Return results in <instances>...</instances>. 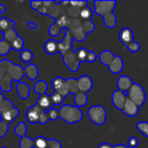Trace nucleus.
I'll return each instance as SVG.
<instances>
[{
  "label": "nucleus",
  "mask_w": 148,
  "mask_h": 148,
  "mask_svg": "<svg viewBox=\"0 0 148 148\" xmlns=\"http://www.w3.org/2000/svg\"><path fill=\"white\" fill-rule=\"evenodd\" d=\"M127 147L136 148L139 146V140L136 137H130L127 140Z\"/></svg>",
  "instance_id": "obj_45"
},
{
  "label": "nucleus",
  "mask_w": 148,
  "mask_h": 148,
  "mask_svg": "<svg viewBox=\"0 0 148 148\" xmlns=\"http://www.w3.org/2000/svg\"><path fill=\"white\" fill-rule=\"evenodd\" d=\"M9 130V124H7L3 121H0V138L6 135L7 132Z\"/></svg>",
  "instance_id": "obj_43"
},
{
  "label": "nucleus",
  "mask_w": 148,
  "mask_h": 148,
  "mask_svg": "<svg viewBox=\"0 0 148 148\" xmlns=\"http://www.w3.org/2000/svg\"><path fill=\"white\" fill-rule=\"evenodd\" d=\"M78 92H79V89H78L77 79L69 78V79H66L64 81L62 87L57 93H58L62 97L65 98L70 94H72L75 95Z\"/></svg>",
  "instance_id": "obj_7"
},
{
  "label": "nucleus",
  "mask_w": 148,
  "mask_h": 148,
  "mask_svg": "<svg viewBox=\"0 0 148 148\" xmlns=\"http://www.w3.org/2000/svg\"><path fill=\"white\" fill-rule=\"evenodd\" d=\"M26 132H27V127H26L25 123H24V122H19L14 129L15 134L21 138L26 136Z\"/></svg>",
  "instance_id": "obj_30"
},
{
  "label": "nucleus",
  "mask_w": 148,
  "mask_h": 148,
  "mask_svg": "<svg viewBox=\"0 0 148 148\" xmlns=\"http://www.w3.org/2000/svg\"><path fill=\"white\" fill-rule=\"evenodd\" d=\"M16 22L15 21H11L4 16L0 18V33L1 32H5L7 29H9L11 27H14Z\"/></svg>",
  "instance_id": "obj_26"
},
{
  "label": "nucleus",
  "mask_w": 148,
  "mask_h": 148,
  "mask_svg": "<svg viewBox=\"0 0 148 148\" xmlns=\"http://www.w3.org/2000/svg\"><path fill=\"white\" fill-rule=\"evenodd\" d=\"M133 84V80L127 75H121L117 80L118 90L122 92V93L125 91H128Z\"/></svg>",
  "instance_id": "obj_16"
},
{
  "label": "nucleus",
  "mask_w": 148,
  "mask_h": 148,
  "mask_svg": "<svg viewBox=\"0 0 148 148\" xmlns=\"http://www.w3.org/2000/svg\"><path fill=\"white\" fill-rule=\"evenodd\" d=\"M5 12V6L3 4H0V13L1 14H3Z\"/></svg>",
  "instance_id": "obj_53"
},
{
  "label": "nucleus",
  "mask_w": 148,
  "mask_h": 148,
  "mask_svg": "<svg viewBox=\"0 0 148 148\" xmlns=\"http://www.w3.org/2000/svg\"><path fill=\"white\" fill-rule=\"evenodd\" d=\"M63 61L69 70H71L72 72H76L79 68L80 62L78 59L77 52L73 51L72 49L68 51L65 55V56L63 57Z\"/></svg>",
  "instance_id": "obj_8"
},
{
  "label": "nucleus",
  "mask_w": 148,
  "mask_h": 148,
  "mask_svg": "<svg viewBox=\"0 0 148 148\" xmlns=\"http://www.w3.org/2000/svg\"><path fill=\"white\" fill-rule=\"evenodd\" d=\"M17 36V33L14 29V27H11L9 29H7L5 32H3V39L9 42H11Z\"/></svg>",
  "instance_id": "obj_33"
},
{
  "label": "nucleus",
  "mask_w": 148,
  "mask_h": 148,
  "mask_svg": "<svg viewBox=\"0 0 148 148\" xmlns=\"http://www.w3.org/2000/svg\"><path fill=\"white\" fill-rule=\"evenodd\" d=\"M27 26H28L31 29H36L38 28V24L35 23H33V22H31V21L27 22Z\"/></svg>",
  "instance_id": "obj_50"
},
{
  "label": "nucleus",
  "mask_w": 148,
  "mask_h": 148,
  "mask_svg": "<svg viewBox=\"0 0 148 148\" xmlns=\"http://www.w3.org/2000/svg\"><path fill=\"white\" fill-rule=\"evenodd\" d=\"M47 88H48V86H47V83L44 81H38L33 86L34 92L38 94L39 95H43V94H46Z\"/></svg>",
  "instance_id": "obj_27"
},
{
  "label": "nucleus",
  "mask_w": 148,
  "mask_h": 148,
  "mask_svg": "<svg viewBox=\"0 0 148 148\" xmlns=\"http://www.w3.org/2000/svg\"><path fill=\"white\" fill-rule=\"evenodd\" d=\"M64 79L61 78V77H55L53 78V80L51 81V86H52V88L54 90V92H58L60 88L62 87L63 83H64Z\"/></svg>",
  "instance_id": "obj_37"
},
{
  "label": "nucleus",
  "mask_w": 148,
  "mask_h": 148,
  "mask_svg": "<svg viewBox=\"0 0 148 148\" xmlns=\"http://www.w3.org/2000/svg\"><path fill=\"white\" fill-rule=\"evenodd\" d=\"M43 111L42 108H40L37 104L30 107L25 114L26 121L31 124H36L39 123V115L41 112Z\"/></svg>",
  "instance_id": "obj_11"
},
{
  "label": "nucleus",
  "mask_w": 148,
  "mask_h": 148,
  "mask_svg": "<svg viewBox=\"0 0 148 148\" xmlns=\"http://www.w3.org/2000/svg\"><path fill=\"white\" fill-rule=\"evenodd\" d=\"M127 97L133 102H134L139 108H140L145 103L147 96H146V92H145L143 87L139 83L133 82V84L128 90Z\"/></svg>",
  "instance_id": "obj_4"
},
{
  "label": "nucleus",
  "mask_w": 148,
  "mask_h": 148,
  "mask_svg": "<svg viewBox=\"0 0 148 148\" xmlns=\"http://www.w3.org/2000/svg\"><path fill=\"white\" fill-rule=\"evenodd\" d=\"M88 3V1L85 0V1H70V4L73 7H76L79 10L83 9L84 7H85Z\"/></svg>",
  "instance_id": "obj_44"
},
{
  "label": "nucleus",
  "mask_w": 148,
  "mask_h": 148,
  "mask_svg": "<svg viewBox=\"0 0 148 148\" xmlns=\"http://www.w3.org/2000/svg\"><path fill=\"white\" fill-rule=\"evenodd\" d=\"M37 105L40 108H42L44 112L46 110H48L49 108H51V106H52V103H51L50 95H48L46 94L40 95L38 99V101H37Z\"/></svg>",
  "instance_id": "obj_19"
},
{
  "label": "nucleus",
  "mask_w": 148,
  "mask_h": 148,
  "mask_svg": "<svg viewBox=\"0 0 148 148\" xmlns=\"http://www.w3.org/2000/svg\"><path fill=\"white\" fill-rule=\"evenodd\" d=\"M66 29L69 34L72 36V39L81 42L86 38V34L84 32L83 29V23H81V20L79 18L71 19L70 23Z\"/></svg>",
  "instance_id": "obj_5"
},
{
  "label": "nucleus",
  "mask_w": 148,
  "mask_h": 148,
  "mask_svg": "<svg viewBox=\"0 0 148 148\" xmlns=\"http://www.w3.org/2000/svg\"><path fill=\"white\" fill-rule=\"evenodd\" d=\"M47 116H48V119L49 121H56L58 117H59V114H58V110L57 109H54L52 108H49L48 110L45 111Z\"/></svg>",
  "instance_id": "obj_41"
},
{
  "label": "nucleus",
  "mask_w": 148,
  "mask_h": 148,
  "mask_svg": "<svg viewBox=\"0 0 148 148\" xmlns=\"http://www.w3.org/2000/svg\"><path fill=\"white\" fill-rule=\"evenodd\" d=\"M44 49L48 55H53L58 52V42L52 39L47 40L44 44Z\"/></svg>",
  "instance_id": "obj_22"
},
{
  "label": "nucleus",
  "mask_w": 148,
  "mask_h": 148,
  "mask_svg": "<svg viewBox=\"0 0 148 148\" xmlns=\"http://www.w3.org/2000/svg\"><path fill=\"white\" fill-rule=\"evenodd\" d=\"M19 147L20 148H32V140L29 137H23L19 141Z\"/></svg>",
  "instance_id": "obj_40"
},
{
  "label": "nucleus",
  "mask_w": 148,
  "mask_h": 148,
  "mask_svg": "<svg viewBox=\"0 0 148 148\" xmlns=\"http://www.w3.org/2000/svg\"><path fill=\"white\" fill-rule=\"evenodd\" d=\"M32 148H49L48 140L44 136H38L32 140Z\"/></svg>",
  "instance_id": "obj_25"
},
{
  "label": "nucleus",
  "mask_w": 148,
  "mask_h": 148,
  "mask_svg": "<svg viewBox=\"0 0 148 148\" xmlns=\"http://www.w3.org/2000/svg\"><path fill=\"white\" fill-rule=\"evenodd\" d=\"M96 59H97V54L94 51H90L89 50L86 62H93L96 61Z\"/></svg>",
  "instance_id": "obj_49"
},
{
  "label": "nucleus",
  "mask_w": 148,
  "mask_h": 148,
  "mask_svg": "<svg viewBox=\"0 0 148 148\" xmlns=\"http://www.w3.org/2000/svg\"><path fill=\"white\" fill-rule=\"evenodd\" d=\"M127 49H128L130 52L136 53V52H138V51L140 49V43H139V42H133V43H132V44L127 48Z\"/></svg>",
  "instance_id": "obj_47"
},
{
  "label": "nucleus",
  "mask_w": 148,
  "mask_h": 148,
  "mask_svg": "<svg viewBox=\"0 0 148 148\" xmlns=\"http://www.w3.org/2000/svg\"><path fill=\"white\" fill-rule=\"evenodd\" d=\"M13 108V104L12 102L10 101V100H7V99H3V101L0 103V114L9 110L10 108Z\"/></svg>",
  "instance_id": "obj_39"
},
{
  "label": "nucleus",
  "mask_w": 148,
  "mask_h": 148,
  "mask_svg": "<svg viewBox=\"0 0 148 148\" xmlns=\"http://www.w3.org/2000/svg\"><path fill=\"white\" fill-rule=\"evenodd\" d=\"M113 58H114V54L111 50H103L99 56V59L100 62L106 66H108Z\"/></svg>",
  "instance_id": "obj_21"
},
{
  "label": "nucleus",
  "mask_w": 148,
  "mask_h": 148,
  "mask_svg": "<svg viewBox=\"0 0 148 148\" xmlns=\"http://www.w3.org/2000/svg\"><path fill=\"white\" fill-rule=\"evenodd\" d=\"M136 127L141 134H143L144 136L148 138V121L138 122L136 125Z\"/></svg>",
  "instance_id": "obj_35"
},
{
  "label": "nucleus",
  "mask_w": 148,
  "mask_h": 148,
  "mask_svg": "<svg viewBox=\"0 0 148 148\" xmlns=\"http://www.w3.org/2000/svg\"><path fill=\"white\" fill-rule=\"evenodd\" d=\"M94 4V11L97 15L104 16L111 12H113L114 8L116 7L117 2L113 1H99L95 0L93 1Z\"/></svg>",
  "instance_id": "obj_6"
},
{
  "label": "nucleus",
  "mask_w": 148,
  "mask_h": 148,
  "mask_svg": "<svg viewBox=\"0 0 148 148\" xmlns=\"http://www.w3.org/2000/svg\"><path fill=\"white\" fill-rule=\"evenodd\" d=\"M76 52H77V56H78V59H79V62H86L87 56H88V52H89V50L87 49H85V48H80Z\"/></svg>",
  "instance_id": "obj_36"
},
{
  "label": "nucleus",
  "mask_w": 148,
  "mask_h": 148,
  "mask_svg": "<svg viewBox=\"0 0 148 148\" xmlns=\"http://www.w3.org/2000/svg\"><path fill=\"white\" fill-rule=\"evenodd\" d=\"M139 111H140V108L134 102H133L128 97H126L122 112L129 117H134L139 114Z\"/></svg>",
  "instance_id": "obj_13"
},
{
  "label": "nucleus",
  "mask_w": 148,
  "mask_h": 148,
  "mask_svg": "<svg viewBox=\"0 0 148 148\" xmlns=\"http://www.w3.org/2000/svg\"><path fill=\"white\" fill-rule=\"evenodd\" d=\"M24 41L22 37L17 36L11 42H10V47L13 50L15 51H22L24 49Z\"/></svg>",
  "instance_id": "obj_28"
},
{
  "label": "nucleus",
  "mask_w": 148,
  "mask_h": 148,
  "mask_svg": "<svg viewBox=\"0 0 148 148\" xmlns=\"http://www.w3.org/2000/svg\"><path fill=\"white\" fill-rule=\"evenodd\" d=\"M25 69L21 66L12 63L10 61L4 59L0 62V88L4 92H10L11 89V82H20Z\"/></svg>",
  "instance_id": "obj_1"
},
{
  "label": "nucleus",
  "mask_w": 148,
  "mask_h": 148,
  "mask_svg": "<svg viewBox=\"0 0 148 148\" xmlns=\"http://www.w3.org/2000/svg\"><path fill=\"white\" fill-rule=\"evenodd\" d=\"M64 29H61L55 22L49 28V33L51 36H58Z\"/></svg>",
  "instance_id": "obj_38"
},
{
  "label": "nucleus",
  "mask_w": 148,
  "mask_h": 148,
  "mask_svg": "<svg viewBox=\"0 0 148 148\" xmlns=\"http://www.w3.org/2000/svg\"><path fill=\"white\" fill-rule=\"evenodd\" d=\"M10 49H11L10 42L5 41L4 39L0 40V56L7 55L10 52Z\"/></svg>",
  "instance_id": "obj_34"
},
{
  "label": "nucleus",
  "mask_w": 148,
  "mask_h": 148,
  "mask_svg": "<svg viewBox=\"0 0 148 148\" xmlns=\"http://www.w3.org/2000/svg\"><path fill=\"white\" fill-rule=\"evenodd\" d=\"M17 93L22 100H26L30 95V86L23 82H18L16 87Z\"/></svg>",
  "instance_id": "obj_18"
},
{
  "label": "nucleus",
  "mask_w": 148,
  "mask_h": 148,
  "mask_svg": "<svg viewBox=\"0 0 148 148\" xmlns=\"http://www.w3.org/2000/svg\"><path fill=\"white\" fill-rule=\"evenodd\" d=\"M108 69L113 74H120L124 69V62L123 59L120 56H114V58L111 62V63L107 66Z\"/></svg>",
  "instance_id": "obj_14"
},
{
  "label": "nucleus",
  "mask_w": 148,
  "mask_h": 148,
  "mask_svg": "<svg viewBox=\"0 0 148 148\" xmlns=\"http://www.w3.org/2000/svg\"><path fill=\"white\" fill-rule=\"evenodd\" d=\"M77 84H78L79 91L86 94L92 88L93 81L90 76L85 75L80 76L79 79H77Z\"/></svg>",
  "instance_id": "obj_12"
},
{
  "label": "nucleus",
  "mask_w": 148,
  "mask_h": 148,
  "mask_svg": "<svg viewBox=\"0 0 148 148\" xmlns=\"http://www.w3.org/2000/svg\"><path fill=\"white\" fill-rule=\"evenodd\" d=\"M88 118L95 125L102 126L106 121V110L101 105H95L87 110Z\"/></svg>",
  "instance_id": "obj_3"
},
{
  "label": "nucleus",
  "mask_w": 148,
  "mask_h": 148,
  "mask_svg": "<svg viewBox=\"0 0 148 148\" xmlns=\"http://www.w3.org/2000/svg\"><path fill=\"white\" fill-rule=\"evenodd\" d=\"M72 49V37L67 30L62 41L58 42V52H59L62 57H64L65 55Z\"/></svg>",
  "instance_id": "obj_9"
},
{
  "label": "nucleus",
  "mask_w": 148,
  "mask_h": 148,
  "mask_svg": "<svg viewBox=\"0 0 148 148\" xmlns=\"http://www.w3.org/2000/svg\"><path fill=\"white\" fill-rule=\"evenodd\" d=\"M59 117L68 124H74L81 121L83 114L79 108L69 104H65L58 109Z\"/></svg>",
  "instance_id": "obj_2"
},
{
  "label": "nucleus",
  "mask_w": 148,
  "mask_h": 148,
  "mask_svg": "<svg viewBox=\"0 0 148 148\" xmlns=\"http://www.w3.org/2000/svg\"><path fill=\"white\" fill-rule=\"evenodd\" d=\"M83 29H84V32L87 35L88 33L92 32L95 29V25L92 21H84Z\"/></svg>",
  "instance_id": "obj_42"
},
{
  "label": "nucleus",
  "mask_w": 148,
  "mask_h": 148,
  "mask_svg": "<svg viewBox=\"0 0 148 148\" xmlns=\"http://www.w3.org/2000/svg\"><path fill=\"white\" fill-rule=\"evenodd\" d=\"M18 114H19L18 109L16 108L15 107H13V108H10L9 110L0 114V116H1V120L2 121H5L7 124H10L18 116Z\"/></svg>",
  "instance_id": "obj_17"
},
{
  "label": "nucleus",
  "mask_w": 148,
  "mask_h": 148,
  "mask_svg": "<svg viewBox=\"0 0 148 148\" xmlns=\"http://www.w3.org/2000/svg\"><path fill=\"white\" fill-rule=\"evenodd\" d=\"M1 148H6V147H1Z\"/></svg>",
  "instance_id": "obj_54"
},
{
  "label": "nucleus",
  "mask_w": 148,
  "mask_h": 148,
  "mask_svg": "<svg viewBox=\"0 0 148 148\" xmlns=\"http://www.w3.org/2000/svg\"><path fill=\"white\" fill-rule=\"evenodd\" d=\"M24 69H25V75H27L29 80L34 81L38 77V69L36 65L32 63H29Z\"/></svg>",
  "instance_id": "obj_20"
},
{
  "label": "nucleus",
  "mask_w": 148,
  "mask_h": 148,
  "mask_svg": "<svg viewBox=\"0 0 148 148\" xmlns=\"http://www.w3.org/2000/svg\"><path fill=\"white\" fill-rule=\"evenodd\" d=\"M87 101H88V98H87L86 94H85V93H82V92L79 91L74 95V104L78 108H80L82 106L86 105Z\"/></svg>",
  "instance_id": "obj_24"
},
{
  "label": "nucleus",
  "mask_w": 148,
  "mask_h": 148,
  "mask_svg": "<svg viewBox=\"0 0 148 148\" xmlns=\"http://www.w3.org/2000/svg\"><path fill=\"white\" fill-rule=\"evenodd\" d=\"M93 10L89 7V6H85L83 9L80 10L79 11V16L81 17V19L85 20V21H91L92 16H93Z\"/></svg>",
  "instance_id": "obj_29"
},
{
  "label": "nucleus",
  "mask_w": 148,
  "mask_h": 148,
  "mask_svg": "<svg viewBox=\"0 0 148 148\" xmlns=\"http://www.w3.org/2000/svg\"><path fill=\"white\" fill-rule=\"evenodd\" d=\"M113 148H128L127 146L124 145V144H117L115 146H113Z\"/></svg>",
  "instance_id": "obj_52"
},
{
  "label": "nucleus",
  "mask_w": 148,
  "mask_h": 148,
  "mask_svg": "<svg viewBox=\"0 0 148 148\" xmlns=\"http://www.w3.org/2000/svg\"><path fill=\"white\" fill-rule=\"evenodd\" d=\"M102 17L104 20V23L107 28L113 29L117 25V16L113 12H111Z\"/></svg>",
  "instance_id": "obj_23"
},
{
  "label": "nucleus",
  "mask_w": 148,
  "mask_h": 148,
  "mask_svg": "<svg viewBox=\"0 0 148 148\" xmlns=\"http://www.w3.org/2000/svg\"><path fill=\"white\" fill-rule=\"evenodd\" d=\"M49 119H48V116L46 114V113L43 110L39 115V123L40 124H46L48 122Z\"/></svg>",
  "instance_id": "obj_48"
},
{
  "label": "nucleus",
  "mask_w": 148,
  "mask_h": 148,
  "mask_svg": "<svg viewBox=\"0 0 148 148\" xmlns=\"http://www.w3.org/2000/svg\"><path fill=\"white\" fill-rule=\"evenodd\" d=\"M98 148H113V146L109 143H101Z\"/></svg>",
  "instance_id": "obj_51"
},
{
  "label": "nucleus",
  "mask_w": 148,
  "mask_h": 148,
  "mask_svg": "<svg viewBox=\"0 0 148 148\" xmlns=\"http://www.w3.org/2000/svg\"><path fill=\"white\" fill-rule=\"evenodd\" d=\"M126 100V96L119 90H115L112 95V102L113 106L119 110L122 111Z\"/></svg>",
  "instance_id": "obj_15"
},
{
  "label": "nucleus",
  "mask_w": 148,
  "mask_h": 148,
  "mask_svg": "<svg viewBox=\"0 0 148 148\" xmlns=\"http://www.w3.org/2000/svg\"><path fill=\"white\" fill-rule=\"evenodd\" d=\"M48 147L49 148H62V146L59 141L54 140V139H50L48 140Z\"/></svg>",
  "instance_id": "obj_46"
},
{
  "label": "nucleus",
  "mask_w": 148,
  "mask_h": 148,
  "mask_svg": "<svg viewBox=\"0 0 148 148\" xmlns=\"http://www.w3.org/2000/svg\"><path fill=\"white\" fill-rule=\"evenodd\" d=\"M119 39L120 41V42L122 44H124L126 49L133 43L134 42V35H133V30L128 28V27H126V28H123L120 33H119Z\"/></svg>",
  "instance_id": "obj_10"
},
{
  "label": "nucleus",
  "mask_w": 148,
  "mask_h": 148,
  "mask_svg": "<svg viewBox=\"0 0 148 148\" xmlns=\"http://www.w3.org/2000/svg\"><path fill=\"white\" fill-rule=\"evenodd\" d=\"M19 58L22 62H26V63H30L33 58V54L30 49H23L20 52Z\"/></svg>",
  "instance_id": "obj_31"
},
{
  "label": "nucleus",
  "mask_w": 148,
  "mask_h": 148,
  "mask_svg": "<svg viewBox=\"0 0 148 148\" xmlns=\"http://www.w3.org/2000/svg\"><path fill=\"white\" fill-rule=\"evenodd\" d=\"M50 98H51L52 106H54V107H58V106L61 107L63 105V102H64V100H65V98L62 97L57 92H53V94L50 95Z\"/></svg>",
  "instance_id": "obj_32"
}]
</instances>
